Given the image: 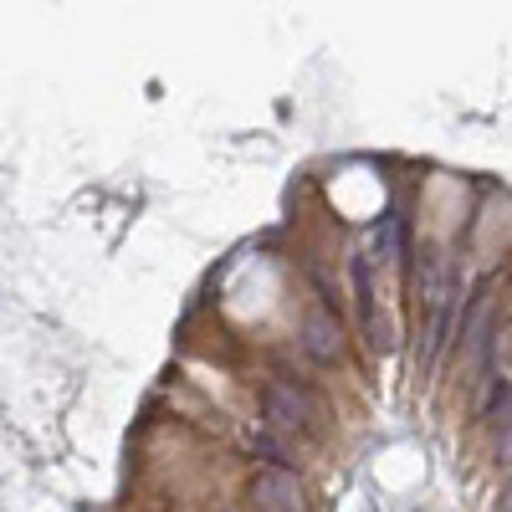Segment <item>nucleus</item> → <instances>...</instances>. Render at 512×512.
I'll return each instance as SVG.
<instances>
[{"mask_svg":"<svg viewBox=\"0 0 512 512\" xmlns=\"http://www.w3.org/2000/svg\"><path fill=\"white\" fill-rule=\"evenodd\" d=\"M420 297L431 308V354L425 364L436 359V349L446 344V328H451V297H456V267H451V251L431 246L425 251V267H420Z\"/></svg>","mask_w":512,"mask_h":512,"instance_id":"f257e3e1","label":"nucleus"},{"mask_svg":"<svg viewBox=\"0 0 512 512\" xmlns=\"http://www.w3.org/2000/svg\"><path fill=\"white\" fill-rule=\"evenodd\" d=\"M262 410H267V425H272V431H282V436H303L308 425H313V415H318L313 395L297 390V384H287V379H272L267 384Z\"/></svg>","mask_w":512,"mask_h":512,"instance_id":"f03ea898","label":"nucleus"},{"mask_svg":"<svg viewBox=\"0 0 512 512\" xmlns=\"http://www.w3.org/2000/svg\"><path fill=\"white\" fill-rule=\"evenodd\" d=\"M251 502L262 512H303V482L287 466H267V472L251 477Z\"/></svg>","mask_w":512,"mask_h":512,"instance_id":"7ed1b4c3","label":"nucleus"},{"mask_svg":"<svg viewBox=\"0 0 512 512\" xmlns=\"http://www.w3.org/2000/svg\"><path fill=\"white\" fill-rule=\"evenodd\" d=\"M303 349L318 364H338V359H344V328H338V318L328 308H313L303 318Z\"/></svg>","mask_w":512,"mask_h":512,"instance_id":"20e7f679","label":"nucleus"},{"mask_svg":"<svg viewBox=\"0 0 512 512\" xmlns=\"http://www.w3.org/2000/svg\"><path fill=\"white\" fill-rule=\"evenodd\" d=\"M379 251H390V262H405V216H400V210H390V216H384Z\"/></svg>","mask_w":512,"mask_h":512,"instance_id":"39448f33","label":"nucleus"},{"mask_svg":"<svg viewBox=\"0 0 512 512\" xmlns=\"http://www.w3.org/2000/svg\"><path fill=\"white\" fill-rule=\"evenodd\" d=\"M497 512H512V482L502 487V502H497Z\"/></svg>","mask_w":512,"mask_h":512,"instance_id":"423d86ee","label":"nucleus"}]
</instances>
